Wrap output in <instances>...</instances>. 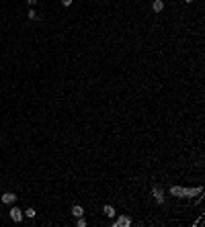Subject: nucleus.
I'll return each instance as SVG.
<instances>
[{"label":"nucleus","mask_w":205,"mask_h":227,"mask_svg":"<svg viewBox=\"0 0 205 227\" xmlns=\"http://www.w3.org/2000/svg\"><path fill=\"white\" fill-rule=\"evenodd\" d=\"M11 219H12V221H17V223H19V221L23 219V211H21L19 207H12V209H11Z\"/></svg>","instance_id":"1"},{"label":"nucleus","mask_w":205,"mask_h":227,"mask_svg":"<svg viewBox=\"0 0 205 227\" xmlns=\"http://www.w3.org/2000/svg\"><path fill=\"white\" fill-rule=\"evenodd\" d=\"M14 201H17V196H14L12 193H4V194H2V203H6V205H12Z\"/></svg>","instance_id":"2"},{"label":"nucleus","mask_w":205,"mask_h":227,"mask_svg":"<svg viewBox=\"0 0 205 227\" xmlns=\"http://www.w3.org/2000/svg\"><path fill=\"white\" fill-rule=\"evenodd\" d=\"M72 215L74 217H82L84 215V209H82L80 205H74V207H72Z\"/></svg>","instance_id":"3"},{"label":"nucleus","mask_w":205,"mask_h":227,"mask_svg":"<svg viewBox=\"0 0 205 227\" xmlns=\"http://www.w3.org/2000/svg\"><path fill=\"white\" fill-rule=\"evenodd\" d=\"M129 223H131L129 217H119V219L115 221V225H117V227H119V225H129Z\"/></svg>","instance_id":"4"},{"label":"nucleus","mask_w":205,"mask_h":227,"mask_svg":"<svg viewBox=\"0 0 205 227\" xmlns=\"http://www.w3.org/2000/svg\"><path fill=\"white\" fill-rule=\"evenodd\" d=\"M152 8H154L156 12H160L162 8H164V2H162V0H154V4H152Z\"/></svg>","instance_id":"5"},{"label":"nucleus","mask_w":205,"mask_h":227,"mask_svg":"<svg viewBox=\"0 0 205 227\" xmlns=\"http://www.w3.org/2000/svg\"><path fill=\"white\" fill-rule=\"evenodd\" d=\"M105 215H107V217H115V209L111 207V205H107V207H105Z\"/></svg>","instance_id":"6"},{"label":"nucleus","mask_w":205,"mask_h":227,"mask_svg":"<svg viewBox=\"0 0 205 227\" xmlns=\"http://www.w3.org/2000/svg\"><path fill=\"white\" fill-rule=\"evenodd\" d=\"M154 196H156V201H158L160 205L164 203V196H162V193H160V190H156V188H154Z\"/></svg>","instance_id":"7"},{"label":"nucleus","mask_w":205,"mask_h":227,"mask_svg":"<svg viewBox=\"0 0 205 227\" xmlns=\"http://www.w3.org/2000/svg\"><path fill=\"white\" fill-rule=\"evenodd\" d=\"M23 215H27L29 219H33V217L37 215V213H35V209H27V211H23Z\"/></svg>","instance_id":"8"},{"label":"nucleus","mask_w":205,"mask_h":227,"mask_svg":"<svg viewBox=\"0 0 205 227\" xmlns=\"http://www.w3.org/2000/svg\"><path fill=\"white\" fill-rule=\"evenodd\" d=\"M76 219H78V225H80V227H84V225H86V221H84L82 217H76Z\"/></svg>","instance_id":"9"},{"label":"nucleus","mask_w":205,"mask_h":227,"mask_svg":"<svg viewBox=\"0 0 205 227\" xmlns=\"http://www.w3.org/2000/svg\"><path fill=\"white\" fill-rule=\"evenodd\" d=\"M29 19H39V16H37V12L35 10H29Z\"/></svg>","instance_id":"10"},{"label":"nucleus","mask_w":205,"mask_h":227,"mask_svg":"<svg viewBox=\"0 0 205 227\" xmlns=\"http://www.w3.org/2000/svg\"><path fill=\"white\" fill-rule=\"evenodd\" d=\"M62 4H64V6H70V4H72V0H62Z\"/></svg>","instance_id":"11"},{"label":"nucleus","mask_w":205,"mask_h":227,"mask_svg":"<svg viewBox=\"0 0 205 227\" xmlns=\"http://www.w3.org/2000/svg\"><path fill=\"white\" fill-rule=\"evenodd\" d=\"M27 4H29V6H33V4H37V0H27Z\"/></svg>","instance_id":"12"},{"label":"nucleus","mask_w":205,"mask_h":227,"mask_svg":"<svg viewBox=\"0 0 205 227\" xmlns=\"http://www.w3.org/2000/svg\"><path fill=\"white\" fill-rule=\"evenodd\" d=\"M185 2H189V4H191V2H193V0H185Z\"/></svg>","instance_id":"13"}]
</instances>
